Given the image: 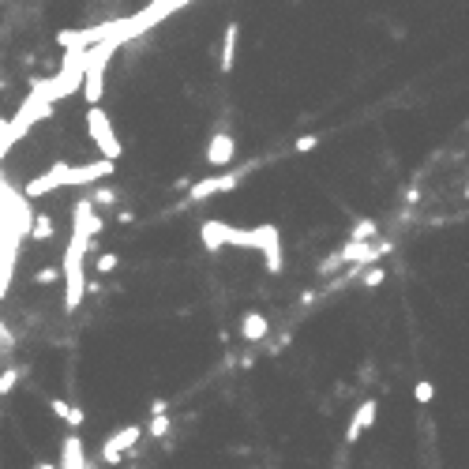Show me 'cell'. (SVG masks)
<instances>
[{"mask_svg":"<svg viewBox=\"0 0 469 469\" xmlns=\"http://www.w3.org/2000/svg\"><path fill=\"white\" fill-rule=\"evenodd\" d=\"M233 233H237L233 225H222V222H206V225H203V244H206V248H211V252H214V248H225V244H233Z\"/></svg>","mask_w":469,"mask_h":469,"instance_id":"obj_9","label":"cell"},{"mask_svg":"<svg viewBox=\"0 0 469 469\" xmlns=\"http://www.w3.org/2000/svg\"><path fill=\"white\" fill-rule=\"evenodd\" d=\"M34 469H53V465H49V462H41V465H34Z\"/></svg>","mask_w":469,"mask_h":469,"instance_id":"obj_24","label":"cell"},{"mask_svg":"<svg viewBox=\"0 0 469 469\" xmlns=\"http://www.w3.org/2000/svg\"><path fill=\"white\" fill-rule=\"evenodd\" d=\"M256 248L263 252L267 259V267L270 270H282V252H278V229L275 225H263V229H256Z\"/></svg>","mask_w":469,"mask_h":469,"instance_id":"obj_5","label":"cell"},{"mask_svg":"<svg viewBox=\"0 0 469 469\" xmlns=\"http://www.w3.org/2000/svg\"><path fill=\"white\" fill-rule=\"evenodd\" d=\"M237 38H241V27H237V23H229V27H225V46H222V72H229V68H233Z\"/></svg>","mask_w":469,"mask_h":469,"instance_id":"obj_12","label":"cell"},{"mask_svg":"<svg viewBox=\"0 0 469 469\" xmlns=\"http://www.w3.org/2000/svg\"><path fill=\"white\" fill-rule=\"evenodd\" d=\"M315 147H319V136H300V139H297V150H300V154H304V150H315Z\"/></svg>","mask_w":469,"mask_h":469,"instance_id":"obj_20","label":"cell"},{"mask_svg":"<svg viewBox=\"0 0 469 469\" xmlns=\"http://www.w3.org/2000/svg\"><path fill=\"white\" fill-rule=\"evenodd\" d=\"M117 267V256L113 252H105V256H98V270H102V275H109V270Z\"/></svg>","mask_w":469,"mask_h":469,"instance_id":"obj_19","label":"cell"},{"mask_svg":"<svg viewBox=\"0 0 469 469\" xmlns=\"http://www.w3.org/2000/svg\"><path fill=\"white\" fill-rule=\"evenodd\" d=\"M241 331H244L248 342H263V338H267V315L248 312V315H244V323H241Z\"/></svg>","mask_w":469,"mask_h":469,"instance_id":"obj_10","label":"cell"},{"mask_svg":"<svg viewBox=\"0 0 469 469\" xmlns=\"http://www.w3.org/2000/svg\"><path fill=\"white\" fill-rule=\"evenodd\" d=\"M64 469H83V443L75 435L64 440Z\"/></svg>","mask_w":469,"mask_h":469,"instance_id":"obj_13","label":"cell"},{"mask_svg":"<svg viewBox=\"0 0 469 469\" xmlns=\"http://www.w3.org/2000/svg\"><path fill=\"white\" fill-rule=\"evenodd\" d=\"M387 252H390V244H361V241H349L323 270H331L334 263H361V267H364V263H376V259L387 256Z\"/></svg>","mask_w":469,"mask_h":469,"instance_id":"obj_3","label":"cell"},{"mask_svg":"<svg viewBox=\"0 0 469 469\" xmlns=\"http://www.w3.org/2000/svg\"><path fill=\"white\" fill-rule=\"evenodd\" d=\"M465 199H469V188H465Z\"/></svg>","mask_w":469,"mask_h":469,"instance_id":"obj_25","label":"cell"},{"mask_svg":"<svg viewBox=\"0 0 469 469\" xmlns=\"http://www.w3.org/2000/svg\"><path fill=\"white\" fill-rule=\"evenodd\" d=\"M98 203H113V192H105V188H98V195H94Z\"/></svg>","mask_w":469,"mask_h":469,"instance_id":"obj_23","label":"cell"},{"mask_svg":"<svg viewBox=\"0 0 469 469\" xmlns=\"http://www.w3.org/2000/svg\"><path fill=\"white\" fill-rule=\"evenodd\" d=\"M139 435H143V428H136V424H128V428H121L117 435H109L105 447H102V462H121V454L128 451V447H136L139 443Z\"/></svg>","mask_w":469,"mask_h":469,"instance_id":"obj_4","label":"cell"},{"mask_svg":"<svg viewBox=\"0 0 469 469\" xmlns=\"http://www.w3.org/2000/svg\"><path fill=\"white\" fill-rule=\"evenodd\" d=\"M237 180H241V177H229V173H225V177L199 180V184L192 188V199H206V195H218V192H233V188H237Z\"/></svg>","mask_w":469,"mask_h":469,"instance_id":"obj_8","label":"cell"},{"mask_svg":"<svg viewBox=\"0 0 469 469\" xmlns=\"http://www.w3.org/2000/svg\"><path fill=\"white\" fill-rule=\"evenodd\" d=\"M86 128H91V136H94L98 150H102V154H105L109 161H117V158H121V139H117L113 124H109V117H105L98 105H91V113H86Z\"/></svg>","mask_w":469,"mask_h":469,"instance_id":"obj_2","label":"cell"},{"mask_svg":"<svg viewBox=\"0 0 469 469\" xmlns=\"http://www.w3.org/2000/svg\"><path fill=\"white\" fill-rule=\"evenodd\" d=\"M383 278H387L383 270H379V267H372V270H364V278H361V282H364V286H372V289H376V286H383Z\"/></svg>","mask_w":469,"mask_h":469,"instance_id":"obj_17","label":"cell"},{"mask_svg":"<svg viewBox=\"0 0 469 469\" xmlns=\"http://www.w3.org/2000/svg\"><path fill=\"white\" fill-rule=\"evenodd\" d=\"M49 237H53V222L46 214H38L34 218V241H49Z\"/></svg>","mask_w":469,"mask_h":469,"instance_id":"obj_14","label":"cell"},{"mask_svg":"<svg viewBox=\"0 0 469 469\" xmlns=\"http://www.w3.org/2000/svg\"><path fill=\"white\" fill-rule=\"evenodd\" d=\"M49 409L57 413V417H64V421H68L72 428H79V424H83V409H79V406H68L64 398H53V402H49Z\"/></svg>","mask_w":469,"mask_h":469,"instance_id":"obj_11","label":"cell"},{"mask_svg":"<svg viewBox=\"0 0 469 469\" xmlns=\"http://www.w3.org/2000/svg\"><path fill=\"white\" fill-rule=\"evenodd\" d=\"M19 383V368H8L4 379H0V395H12V387Z\"/></svg>","mask_w":469,"mask_h":469,"instance_id":"obj_16","label":"cell"},{"mask_svg":"<svg viewBox=\"0 0 469 469\" xmlns=\"http://www.w3.org/2000/svg\"><path fill=\"white\" fill-rule=\"evenodd\" d=\"M166 432H169V421L166 417H158L154 424H150V435H166Z\"/></svg>","mask_w":469,"mask_h":469,"instance_id":"obj_21","label":"cell"},{"mask_svg":"<svg viewBox=\"0 0 469 469\" xmlns=\"http://www.w3.org/2000/svg\"><path fill=\"white\" fill-rule=\"evenodd\" d=\"M34 282H57V270H38V275H34Z\"/></svg>","mask_w":469,"mask_h":469,"instance_id":"obj_22","label":"cell"},{"mask_svg":"<svg viewBox=\"0 0 469 469\" xmlns=\"http://www.w3.org/2000/svg\"><path fill=\"white\" fill-rule=\"evenodd\" d=\"M372 421H376V398H368L364 406L353 413V421H349V428H345V443H357V440H361V432H364Z\"/></svg>","mask_w":469,"mask_h":469,"instance_id":"obj_6","label":"cell"},{"mask_svg":"<svg viewBox=\"0 0 469 469\" xmlns=\"http://www.w3.org/2000/svg\"><path fill=\"white\" fill-rule=\"evenodd\" d=\"M417 402H421V406H428V402H432V383H428V379H421V383H417Z\"/></svg>","mask_w":469,"mask_h":469,"instance_id":"obj_18","label":"cell"},{"mask_svg":"<svg viewBox=\"0 0 469 469\" xmlns=\"http://www.w3.org/2000/svg\"><path fill=\"white\" fill-rule=\"evenodd\" d=\"M368 237H376V222H357V229H353V241H368Z\"/></svg>","mask_w":469,"mask_h":469,"instance_id":"obj_15","label":"cell"},{"mask_svg":"<svg viewBox=\"0 0 469 469\" xmlns=\"http://www.w3.org/2000/svg\"><path fill=\"white\" fill-rule=\"evenodd\" d=\"M86 237H75L72 233V244L64 252V304L68 312H75L83 304V256H86Z\"/></svg>","mask_w":469,"mask_h":469,"instance_id":"obj_1","label":"cell"},{"mask_svg":"<svg viewBox=\"0 0 469 469\" xmlns=\"http://www.w3.org/2000/svg\"><path fill=\"white\" fill-rule=\"evenodd\" d=\"M206 161H211V166H229V161H233V136L218 132L211 139V147H206Z\"/></svg>","mask_w":469,"mask_h":469,"instance_id":"obj_7","label":"cell"}]
</instances>
